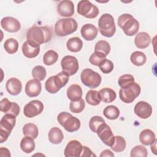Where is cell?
<instances>
[{
	"label": "cell",
	"mask_w": 157,
	"mask_h": 157,
	"mask_svg": "<svg viewBox=\"0 0 157 157\" xmlns=\"http://www.w3.org/2000/svg\"><path fill=\"white\" fill-rule=\"evenodd\" d=\"M52 31L50 27L33 26L26 33V39L28 41L40 45L51 40Z\"/></svg>",
	"instance_id": "obj_1"
},
{
	"label": "cell",
	"mask_w": 157,
	"mask_h": 157,
	"mask_svg": "<svg viewBox=\"0 0 157 157\" xmlns=\"http://www.w3.org/2000/svg\"><path fill=\"white\" fill-rule=\"evenodd\" d=\"M118 25L128 36L137 34L139 29V21L129 13H123L118 17Z\"/></svg>",
	"instance_id": "obj_2"
},
{
	"label": "cell",
	"mask_w": 157,
	"mask_h": 157,
	"mask_svg": "<svg viewBox=\"0 0 157 157\" xmlns=\"http://www.w3.org/2000/svg\"><path fill=\"white\" fill-rule=\"evenodd\" d=\"M78 28L77 21L73 18H61L56 21L54 29L58 36H66L75 32Z\"/></svg>",
	"instance_id": "obj_3"
},
{
	"label": "cell",
	"mask_w": 157,
	"mask_h": 157,
	"mask_svg": "<svg viewBox=\"0 0 157 157\" xmlns=\"http://www.w3.org/2000/svg\"><path fill=\"white\" fill-rule=\"evenodd\" d=\"M98 29L100 33L107 37H112L116 31L113 17L109 13H104L98 20Z\"/></svg>",
	"instance_id": "obj_4"
},
{
	"label": "cell",
	"mask_w": 157,
	"mask_h": 157,
	"mask_svg": "<svg viewBox=\"0 0 157 157\" xmlns=\"http://www.w3.org/2000/svg\"><path fill=\"white\" fill-rule=\"evenodd\" d=\"M57 120L58 123L69 132L77 131L80 127V120L66 112L59 113L58 115Z\"/></svg>",
	"instance_id": "obj_5"
},
{
	"label": "cell",
	"mask_w": 157,
	"mask_h": 157,
	"mask_svg": "<svg viewBox=\"0 0 157 157\" xmlns=\"http://www.w3.org/2000/svg\"><path fill=\"white\" fill-rule=\"evenodd\" d=\"M16 117L12 114L6 113L0 121V142L6 141L16 123Z\"/></svg>",
	"instance_id": "obj_6"
},
{
	"label": "cell",
	"mask_w": 157,
	"mask_h": 157,
	"mask_svg": "<svg viewBox=\"0 0 157 157\" xmlns=\"http://www.w3.org/2000/svg\"><path fill=\"white\" fill-rule=\"evenodd\" d=\"M80 78L83 84L90 88H96L101 83V76L89 68H86L82 71Z\"/></svg>",
	"instance_id": "obj_7"
},
{
	"label": "cell",
	"mask_w": 157,
	"mask_h": 157,
	"mask_svg": "<svg viewBox=\"0 0 157 157\" xmlns=\"http://www.w3.org/2000/svg\"><path fill=\"white\" fill-rule=\"evenodd\" d=\"M140 91L141 88L140 85L134 82L129 87L121 88L119 91V97L124 103H131L139 96Z\"/></svg>",
	"instance_id": "obj_8"
},
{
	"label": "cell",
	"mask_w": 157,
	"mask_h": 157,
	"mask_svg": "<svg viewBox=\"0 0 157 157\" xmlns=\"http://www.w3.org/2000/svg\"><path fill=\"white\" fill-rule=\"evenodd\" d=\"M77 13L87 18H94L99 13V9L90 1L82 0L77 4Z\"/></svg>",
	"instance_id": "obj_9"
},
{
	"label": "cell",
	"mask_w": 157,
	"mask_h": 157,
	"mask_svg": "<svg viewBox=\"0 0 157 157\" xmlns=\"http://www.w3.org/2000/svg\"><path fill=\"white\" fill-rule=\"evenodd\" d=\"M63 71L66 72L69 75H74L78 71L79 65L76 57L71 55H66L63 58L61 61Z\"/></svg>",
	"instance_id": "obj_10"
},
{
	"label": "cell",
	"mask_w": 157,
	"mask_h": 157,
	"mask_svg": "<svg viewBox=\"0 0 157 157\" xmlns=\"http://www.w3.org/2000/svg\"><path fill=\"white\" fill-rule=\"evenodd\" d=\"M96 133L100 139L106 145L111 147L115 141V136L113 134L110 126L105 123H102L98 127Z\"/></svg>",
	"instance_id": "obj_11"
},
{
	"label": "cell",
	"mask_w": 157,
	"mask_h": 157,
	"mask_svg": "<svg viewBox=\"0 0 157 157\" xmlns=\"http://www.w3.org/2000/svg\"><path fill=\"white\" fill-rule=\"evenodd\" d=\"M44 110L43 103L39 100H33L25 105L23 109V113L28 118H33L40 113Z\"/></svg>",
	"instance_id": "obj_12"
},
{
	"label": "cell",
	"mask_w": 157,
	"mask_h": 157,
	"mask_svg": "<svg viewBox=\"0 0 157 157\" xmlns=\"http://www.w3.org/2000/svg\"><path fill=\"white\" fill-rule=\"evenodd\" d=\"M83 146L77 140H72L67 144L64 154L66 157H79L80 156Z\"/></svg>",
	"instance_id": "obj_13"
},
{
	"label": "cell",
	"mask_w": 157,
	"mask_h": 157,
	"mask_svg": "<svg viewBox=\"0 0 157 157\" xmlns=\"http://www.w3.org/2000/svg\"><path fill=\"white\" fill-rule=\"evenodd\" d=\"M134 113L139 118L147 119L152 113V107L150 104L145 101H139L134 106Z\"/></svg>",
	"instance_id": "obj_14"
},
{
	"label": "cell",
	"mask_w": 157,
	"mask_h": 157,
	"mask_svg": "<svg viewBox=\"0 0 157 157\" xmlns=\"http://www.w3.org/2000/svg\"><path fill=\"white\" fill-rule=\"evenodd\" d=\"M1 27L9 33H16L21 28L20 21L12 17H4L1 21Z\"/></svg>",
	"instance_id": "obj_15"
},
{
	"label": "cell",
	"mask_w": 157,
	"mask_h": 157,
	"mask_svg": "<svg viewBox=\"0 0 157 157\" xmlns=\"http://www.w3.org/2000/svg\"><path fill=\"white\" fill-rule=\"evenodd\" d=\"M21 50L23 55L26 57L28 58H33L39 54L40 45L26 40L23 44Z\"/></svg>",
	"instance_id": "obj_16"
},
{
	"label": "cell",
	"mask_w": 157,
	"mask_h": 157,
	"mask_svg": "<svg viewBox=\"0 0 157 157\" xmlns=\"http://www.w3.org/2000/svg\"><path fill=\"white\" fill-rule=\"evenodd\" d=\"M58 13L64 17H69L74 13V3L69 0H64L59 2L57 6Z\"/></svg>",
	"instance_id": "obj_17"
},
{
	"label": "cell",
	"mask_w": 157,
	"mask_h": 157,
	"mask_svg": "<svg viewBox=\"0 0 157 157\" xmlns=\"http://www.w3.org/2000/svg\"><path fill=\"white\" fill-rule=\"evenodd\" d=\"M42 85L39 80L35 78L29 80L25 86V93L30 98L37 96L41 92Z\"/></svg>",
	"instance_id": "obj_18"
},
{
	"label": "cell",
	"mask_w": 157,
	"mask_h": 157,
	"mask_svg": "<svg viewBox=\"0 0 157 157\" xmlns=\"http://www.w3.org/2000/svg\"><path fill=\"white\" fill-rule=\"evenodd\" d=\"M6 88L9 94L16 96L21 93L22 84L19 79L12 77L6 82Z\"/></svg>",
	"instance_id": "obj_19"
},
{
	"label": "cell",
	"mask_w": 157,
	"mask_h": 157,
	"mask_svg": "<svg viewBox=\"0 0 157 157\" xmlns=\"http://www.w3.org/2000/svg\"><path fill=\"white\" fill-rule=\"evenodd\" d=\"M98 31V29L94 25L91 23H87L85 24L82 27L80 33L84 39L90 41L94 40L96 37Z\"/></svg>",
	"instance_id": "obj_20"
},
{
	"label": "cell",
	"mask_w": 157,
	"mask_h": 157,
	"mask_svg": "<svg viewBox=\"0 0 157 157\" xmlns=\"http://www.w3.org/2000/svg\"><path fill=\"white\" fill-rule=\"evenodd\" d=\"M66 93L69 99L71 101H76L82 98L83 91L80 85L73 84L68 87Z\"/></svg>",
	"instance_id": "obj_21"
},
{
	"label": "cell",
	"mask_w": 157,
	"mask_h": 157,
	"mask_svg": "<svg viewBox=\"0 0 157 157\" xmlns=\"http://www.w3.org/2000/svg\"><path fill=\"white\" fill-rule=\"evenodd\" d=\"M150 36L146 32L139 33L135 37L134 43L139 48H145L150 44Z\"/></svg>",
	"instance_id": "obj_22"
},
{
	"label": "cell",
	"mask_w": 157,
	"mask_h": 157,
	"mask_svg": "<svg viewBox=\"0 0 157 157\" xmlns=\"http://www.w3.org/2000/svg\"><path fill=\"white\" fill-rule=\"evenodd\" d=\"M48 137L50 142L52 144H59L63 141L64 139V135L61 129L58 127H53L49 131Z\"/></svg>",
	"instance_id": "obj_23"
},
{
	"label": "cell",
	"mask_w": 157,
	"mask_h": 157,
	"mask_svg": "<svg viewBox=\"0 0 157 157\" xmlns=\"http://www.w3.org/2000/svg\"><path fill=\"white\" fill-rule=\"evenodd\" d=\"M156 140L155 133L149 129H145L139 134V140L144 145H150Z\"/></svg>",
	"instance_id": "obj_24"
},
{
	"label": "cell",
	"mask_w": 157,
	"mask_h": 157,
	"mask_svg": "<svg viewBox=\"0 0 157 157\" xmlns=\"http://www.w3.org/2000/svg\"><path fill=\"white\" fill-rule=\"evenodd\" d=\"M101 100L105 103L113 102L117 97L115 91L110 88H104L99 91Z\"/></svg>",
	"instance_id": "obj_25"
},
{
	"label": "cell",
	"mask_w": 157,
	"mask_h": 157,
	"mask_svg": "<svg viewBox=\"0 0 157 157\" xmlns=\"http://www.w3.org/2000/svg\"><path fill=\"white\" fill-rule=\"evenodd\" d=\"M66 47L72 52H78L82 48L83 42L78 37H71L67 41Z\"/></svg>",
	"instance_id": "obj_26"
},
{
	"label": "cell",
	"mask_w": 157,
	"mask_h": 157,
	"mask_svg": "<svg viewBox=\"0 0 157 157\" xmlns=\"http://www.w3.org/2000/svg\"><path fill=\"white\" fill-rule=\"evenodd\" d=\"M32 137L25 136L20 142V148L26 153H31L35 148V143Z\"/></svg>",
	"instance_id": "obj_27"
},
{
	"label": "cell",
	"mask_w": 157,
	"mask_h": 157,
	"mask_svg": "<svg viewBox=\"0 0 157 157\" xmlns=\"http://www.w3.org/2000/svg\"><path fill=\"white\" fill-rule=\"evenodd\" d=\"M130 59L134 65L141 66L146 63L147 57L144 53L140 51H136L131 55Z\"/></svg>",
	"instance_id": "obj_28"
},
{
	"label": "cell",
	"mask_w": 157,
	"mask_h": 157,
	"mask_svg": "<svg viewBox=\"0 0 157 157\" xmlns=\"http://www.w3.org/2000/svg\"><path fill=\"white\" fill-rule=\"evenodd\" d=\"M23 133L25 136L36 139L38 136L39 130L37 126L31 123L25 124L23 127Z\"/></svg>",
	"instance_id": "obj_29"
},
{
	"label": "cell",
	"mask_w": 157,
	"mask_h": 157,
	"mask_svg": "<svg viewBox=\"0 0 157 157\" xmlns=\"http://www.w3.org/2000/svg\"><path fill=\"white\" fill-rule=\"evenodd\" d=\"M85 99L88 104L94 106L99 105L101 101L99 92L93 90H90L87 92Z\"/></svg>",
	"instance_id": "obj_30"
},
{
	"label": "cell",
	"mask_w": 157,
	"mask_h": 157,
	"mask_svg": "<svg viewBox=\"0 0 157 157\" xmlns=\"http://www.w3.org/2000/svg\"><path fill=\"white\" fill-rule=\"evenodd\" d=\"M104 115L109 120H116L120 115L119 109L115 105H110L105 107L103 110Z\"/></svg>",
	"instance_id": "obj_31"
},
{
	"label": "cell",
	"mask_w": 157,
	"mask_h": 157,
	"mask_svg": "<svg viewBox=\"0 0 157 157\" xmlns=\"http://www.w3.org/2000/svg\"><path fill=\"white\" fill-rule=\"evenodd\" d=\"M69 80V75L66 72L62 71L56 75H54V81L56 86L61 89L64 87Z\"/></svg>",
	"instance_id": "obj_32"
},
{
	"label": "cell",
	"mask_w": 157,
	"mask_h": 157,
	"mask_svg": "<svg viewBox=\"0 0 157 157\" xmlns=\"http://www.w3.org/2000/svg\"><path fill=\"white\" fill-rule=\"evenodd\" d=\"M58 58V54L53 50L45 53L43 56V62L47 66H51L55 63Z\"/></svg>",
	"instance_id": "obj_33"
},
{
	"label": "cell",
	"mask_w": 157,
	"mask_h": 157,
	"mask_svg": "<svg viewBox=\"0 0 157 157\" xmlns=\"http://www.w3.org/2000/svg\"><path fill=\"white\" fill-rule=\"evenodd\" d=\"M4 48L8 53L13 54L18 50V42L13 38H9L5 41Z\"/></svg>",
	"instance_id": "obj_34"
},
{
	"label": "cell",
	"mask_w": 157,
	"mask_h": 157,
	"mask_svg": "<svg viewBox=\"0 0 157 157\" xmlns=\"http://www.w3.org/2000/svg\"><path fill=\"white\" fill-rule=\"evenodd\" d=\"M126 145V143L125 139L120 136H115L114 143L110 148L116 152H121L125 149Z\"/></svg>",
	"instance_id": "obj_35"
},
{
	"label": "cell",
	"mask_w": 157,
	"mask_h": 157,
	"mask_svg": "<svg viewBox=\"0 0 157 157\" xmlns=\"http://www.w3.org/2000/svg\"><path fill=\"white\" fill-rule=\"evenodd\" d=\"M118 83L121 88H127L134 83V78L131 74H124L119 77Z\"/></svg>",
	"instance_id": "obj_36"
},
{
	"label": "cell",
	"mask_w": 157,
	"mask_h": 157,
	"mask_svg": "<svg viewBox=\"0 0 157 157\" xmlns=\"http://www.w3.org/2000/svg\"><path fill=\"white\" fill-rule=\"evenodd\" d=\"M94 51L101 52L104 53L105 56H107L110 52V45L109 42L105 40H99L95 44Z\"/></svg>",
	"instance_id": "obj_37"
},
{
	"label": "cell",
	"mask_w": 157,
	"mask_h": 157,
	"mask_svg": "<svg viewBox=\"0 0 157 157\" xmlns=\"http://www.w3.org/2000/svg\"><path fill=\"white\" fill-rule=\"evenodd\" d=\"M32 75L34 78L39 81L43 80L46 75V69L42 66H36L32 70Z\"/></svg>",
	"instance_id": "obj_38"
},
{
	"label": "cell",
	"mask_w": 157,
	"mask_h": 157,
	"mask_svg": "<svg viewBox=\"0 0 157 157\" xmlns=\"http://www.w3.org/2000/svg\"><path fill=\"white\" fill-rule=\"evenodd\" d=\"M85 107V103L83 99H80L76 101H71L69 104L70 110L75 113L82 112Z\"/></svg>",
	"instance_id": "obj_39"
},
{
	"label": "cell",
	"mask_w": 157,
	"mask_h": 157,
	"mask_svg": "<svg viewBox=\"0 0 157 157\" xmlns=\"http://www.w3.org/2000/svg\"><path fill=\"white\" fill-rule=\"evenodd\" d=\"M130 155L131 157H135V156L146 157L148 155L147 150L144 146L141 145H138L135 146L131 149Z\"/></svg>",
	"instance_id": "obj_40"
},
{
	"label": "cell",
	"mask_w": 157,
	"mask_h": 157,
	"mask_svg": "<svg viewBox=\"0 0 157 157\" xmlns=\"http://www.w3.org/2000/svg\"><path fill=\"white\" fill-rule=\"evenodd\" d=\"M105 58L106 56L104 53L98 51H94V52L90 56L89 61L91 64L98 66L99 63Z\"/></svg>",
	"instance_id": "obj_41"
},
{
	"label": "cell",
	"mask_w": 157,
	"mask_h": 157,
	"mask_svg": "<svg viewBox=\"0 0 157 157\" xmlns=\"http://www.w3.org/2000/svg\"><path fill=\"white\" fill-rule=\"evenodd\" d=\"M103 123H105V120L101 117L94 116L89 121V127L93 132H96L98 127Z\"/></svg>",
	"instance_id": "obj_42"
},
{
	"label": "cell",
	"mask_w": 157,
	"mask_h": 157,
	"mask_svg": "<svg viewBox=\"0 0 157 157\" xmlns=\"http://www.w3.org/2000/svg\"><path fill=\"white\" fill-rule=\"evenodd\" d=\"M98 66L101 72L104 74H109L113 69V64L112 61L106 58L102 60Z\"/></svg>",
	"instance_id": "obj_43"
},
{
	"label": "cell",
	"mask_w": 157,
	"mask_h": 157,
	"mask_svg": "<svg viewBox=\"0 0 157 157\" xmlns=\"http://www.w3.org/2000/svg\"><path fill=\"white\" fill-rule=\"evenodd\" d=\"M45 88L46 90L51 94H55L58 91L60 90L59 88H58L54 81V76H51L49 77L45 83Z\"/></svg>",
	"instance_id": "obj_44"
},
{
	"label": "cell",
	"mask_w": 157,
	"mask_h": 157,
	"mask_svg": "<svg viewBox=\"0 0 157 157\" xmlns=\"http://www.w3.org/2000/svg\"><path fill=\"white\" fill-rule=\"evenodd\" d=\"M13 106V102H10L7 98L2 99L0 102V110L5 113H10Z\"/></svg>",
	"instance_id": "obj_45"
},
{
	"label": "cell",
	"mask_w": 157,
	"mask_h": 157,
	"mask_svg": "<svg viewBox=\"0 0 157 157\" xmlns=\"http://www.w3.org/2000/svg\"><path fill=\"white\" fill-rule=\"evenodd\" d=\"M96 156V155L92 152V151L86 146H83L82 148V151L80 155L81 157H90V156Z\"/></svg>",
	"instance_id": "obj_46"
},
{
	"label": "cell",
	"mask_w": 157,
	"mask_h": 157,
	"mask_svg": "<svg viewBox=\"0 0 157 157\" xmlns=\"http://www.w3.org/2000/svg\"><path fill=\"white\" fill-rule=\"evenodd\" d=\"M100 156L102 157V156H110V157H113L114 156V154L110 150H105L104 151H102L101 152V153L100 154Z\"/></svg>",
	"instance_id": "obj_47"
},
{
	"label": "cell",
	"mask_w": 157,
	"mask_h": 157,
	"mask_svg": "<svg viewBox=\"0 0 157 157\" xmlns=\"http://www.w3.org/2000/svg\"><path fill=\"white\" fill-rule=\"evenodd\" d=\"M156 139L155 140V141L153 143V145H153V144H151V150L152 151V152L155 154V155H156Z\"/></svg>",
	"instance_id": "obj_48"
}]
</instances>
